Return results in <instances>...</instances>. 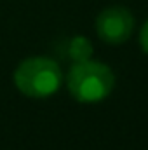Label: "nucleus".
Listing matches in <instances>:
<instances>
[{"label": "nucleus", "instance_id": "nucleus-3", "mask_svg": "<svg viewBox=\"0 0 148 150\" xmlns=\"http://www.w3.org/2000/svg\"><path fill=\"white\" fill-rule=\"evenodd\" d=\"M94 28L98 37L101 38L105 44L110 45H120L129 37L132 35L134 30V16L131 14V11L127 7L122 5H111L103 9L96 21H94Z\"/></svg>", "mask_w": 148, "mask_h": 150}, {"label": "nucleus", "instance_id": "nucleus-1", "mask_svg": "<svg viewBox=\"0 0 148 150\" xmlns=\"http://www.w3.org/2000/svg\"><path fill=\"white\" fill-rule=\"evenodd\" d=\"M66 87L75 101L98 103L108 98L115 87V74L101 61L85 59L72 65L66 75Z\"/></svg>", "mask_w": 148, "mask_h": 150}, {"label": "nucleus", "instance_id": "nucleus-5", "mask_svg": "<svg viewBox=\"0 0 148 150\" xmlns=\"http://www.w3.org/2000/svg\"><path fill=\"white\" fill-rule=\"evenodd\" d=\"M140 47H141V51L148 56V19L143 23V26L140 30Z\"/></svg>", "mask_w": 148, "mask_h": 150}, {"label": "nucleus", "instance_id": "nucleus-2", "mask_svg": "<svg viewBox=\"0 0 148 150\" xmlns=\"http://www.w3.org/2000/svg\"><path fill=\"white\" fill-rule=\"evenodd\" d=\"M63 82V72L59 65L45 56H33L23 59L16 72L14 84L25 96L47 98L52 96Z\"/></svg>", "mask_w": 148, "mask_h": 150}, {"label": "nucleus", "instance_id": "nucleus-4", "mask_svg": "<svg viewBox=\"0 0 148 150\" xmlns=\"http://www.w3.org/2000/svg\"><path fill=\"white\" fill-rule=\"evenodd\" d=\"M92 44L87 37H82V35H77L70 40L68 44V56L70 59L77 63V61H85V59H91L92 58Z\"/></svg>", "mask_w": 148, "mask_h": 150}]
</instances>
